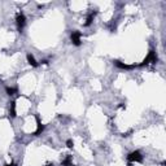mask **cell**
I'll use <instances>...</instances> for the list:
<instances>
[{"label":"cell","mask_w":166,"mask_h":166,"mask_svg":"<svg viewBox=\"0 0 166 166\" xmlns=\"http://www.w3.org/2000/svg\"><path fill=\"white\" fill-rule=\"evenodd\" d=\"M156 62H157V55H156V52H154L153 49H151V51L148 52L147 57L143 60V62L139 64V65H136V66H145L148 64H156Z\"/></svg>","instance_id":"obj_1"},{"label":"cell","mask_w":166,"mask_h":166,"mask_svg":"<svg viewBox=\"0 0 166 166\" xmlns=\"http://www.w3.org/2000/svg\"><path fill=\"white\" fill-rule=\"evenodd\" d=\"M16 22H17V27H18L20 32H22V30H24V27L26 25V17L22 12L17 13V16H16Z\"/></svg>","instance_id":"obj_2"},{"label":"cell","mask_w":166,"mask_h":166,"mask_svg":"<svg viewBox=\"0 0 166 166\" xmlns=\"http://www.w3.org/2000/svg\"><path fill=\"white\" fill-rule=\"evenodd\" d=\"M127 161L129 162H141L143 161V156L139 151H134L129 153V156H127Z\"/></svg>","instance_id":"obj_3"},{"label":"cell","mask_w":166,"mask_h":166,"mask_svg":"<svg viewBox=\"0 0 166 166\" xmlns=\"http://www.w3.org/2000/svg\"><path fill=\"white\" fill-rule=\"evenodd\" d=\"M81 36H82L81 31H78V30L73 31V32H71V34H70V39H71V43H73L74 46L79 47V46H81Z\"/></svg>","instance_id":"obj_4"},{"label":"cell","mask_w":166,"mask_h":166,"mask_svg":"<svg viewBox=\"0 0 166 166\" xmlns=\"http://www.w3.org/2000/svg\"><path fill=\"white\" fill-rule=\"evenodd\" d=\"M113 64L117 66L118 69H123V70H131V69L136 68V65H127L122 61H119V60H113Z\"/></svg>","instance_id":"obj_5"},{"label":"cell","mask_w":166,"mask_h":166,"mask_svg":"<svg viewBox=\"0 0 166 166\" xmlns=\"http://www.w3.org/2000/svg\"><path fill=\"white\" fill-rule=\"evenodd\" d=\"M96 14H97V10H92V12L87 16V20H86V22H85V26H86V27H87V26H90V25L92 24V21L95 20Z\"/></svg>","instance_id":"obj_6"},{"label":"cell","mask_w":166,"mask_h":166,"mask_svg":"<svg viewBox=\"0 0 166 166\" xmlns=\"http://www.w3.org/2000/svg\"><path fill=\"white\" fill-rule=\"evenodd\" d=\"M35 118H36V130L34 131V136H38L39 134H42V132H43V130H44V126L42 125V122H40L39 117H35Z\"/></svg>","instance_id":"obj_7"},{"label":"cell","mask_w":166,"mask_h":166,"mask_svg":"<svg viewBox=\"0 0 166 166\" xmlns=\"http://www.w3.org/2000/svg\"><path fill=\"white\" fill-rule=\"evenodd\" d=\"M26 58H27V62H29L32 68H38V66H39V64L36 62V60H35V57L32 56L31 53H27V56H26Z\"/></svg>","instance_id":"obj_8"},{"label":"cell","mask_w":166,"mask_h":166,"mask_svg":"<svg viewBox=\"0 0 166 166\" xmlns=\"http://www.w3.org/2000/svg\"><path fill=\"white\" fill-rule=\"evenodd\" d=\"M9 115L12 118H16L17 117V112H16V101H10L9 103Z\"/></svg>","instance_id":"obj_9"},{"label":"cell","mask_w":166,"mask_h":166,"mask_svg":"<svg viewBox=\"0 0 166 166\" xmlns=\"http://www.w3.org/2000/svg\"><path fill=\"white\" fill-rule=\"evenodd\" d=\"M61 165L62 166H74L73 165V158H71V156H66V158H64L61 161Z\"/></svg>","instance_id":"obj_10"},{"label":"cell","mask_w":166,"mask_h":166,"mask_svg":"<svg viewBox=\"0 0 166 166\" xmlns=\"http://www.w3.org/2000/svg\"><path fill=\"white\" fill-rule=\"evenodd\" d=\"M5 92H7V95L12 96L14 93H17V88H13V87H5Z\"/></svg>","instance_id":"obj_11"},{"label":"cell","mask_w":166,"mask_h":166,"mask_svg":"<svg viewBox=\"0 0 166 166\" xmlns=\"http://www.w3.org/2000/svg\"><path fill=\"white\" fill-rule=\"evenodd\" d=\"M66 147H68L69 149H73V147H74V143H73V140L69 139L68 141H66Z\"/></svg>","instance_id":"obj_12"},{"label":"cell","mask_w":166,"mask_h":166,"mask_svg":"<svg viewBox=\"0 0 166 166\" xmlns=\"http://www.w3.org/2000/svg\"><path fill=\"white\" fill-rule=\"evenodd\" d=\"M118 108H126V105L122 103V104H119V105H118Z\"/></svg>","instance_id":"obj_13"},{"label":"cell","mask_w":166,"mask_h":166,"mask_svg":"<svg viewBox=\"0 0 166 166\" xmlns=\"http://www.w3.org/2000/svg\"><path fill=\"white\" fill-rule=\"evenodd\" d=\"M42 64H43V65H48V61H47V60H43Z\"/></svg>","instance_id":"obj_14"},{"label":"cell","mask_w":166,"mask_h":166,"mask_svg":"<svg viewBox=\"0 0 166 166\" xmlns=\"http://www.w3.org/2000/svg\"><path fill=\"white\" fill-rule=\"evenodd\" d=\"M47 166H53V165H52V164H48V165H47Z\"/></svg>","instance_id":"obj_15"},{"label":"cell","mask_w":166,"mask_h":166,"mask_svg":"<svg viewBox=\"0 0 166 166\" xmlns=\"http://www.w3.org/2000/svg\"><path fill=\"white\" fill-rule=\"evenodd\" d=\"M129 166H132V162H130V164H129Z\"/></svg>","instance_id":"obj_16"},{"label":"cell","mask_w":166,"mask_h":166,"mask_svg":"<svg viewBox=\"0 0 166 166\" xmlns=\"http://www.w3.org/2000/svg\"><path fill=\"white\" fill-rule=\"evenodd\" d=\"M5 166H10V165H5Z\"/></svg>","instance_id":"obj_17"}]
</instances>
